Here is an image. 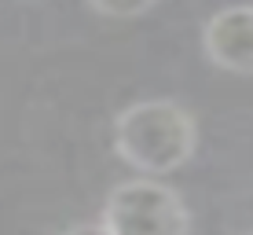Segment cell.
I'll use <instances>...</instances> for the list:
<instances>
[{
    "label": "cell",
    "mask_w": 253,
    "mask_h": 235,
    "mask_svg": "<svg viewBox=\"0 0 253 235\" xmlns=\"http://www.w3.org/2000/svg\"><path fill=\"white\" fill-rule=\"evenodd\" d=\"M198 147V125L172 99H143L114 118V151L139 177H169L184 169Z\"/></svg>",
    "instance_id": "obj_1"
},
{
    "label": "cell",
    "mask_w": 253,
    "mask_h": 235,
    "mask_svg": "<svg viewBox=\"0 0 253 235\" xmlns=\"http://www.w3.org/2000/svg\"><path fill=\"white\" fill-rule=\"evenodd\" d=\"M99 224L110 235H191V210L169 184L136 177L107 195Z\"/></svg>",
    "instance_id": "obj_2"
},
{
    "label": "cell",
    "mask_w": 253,
    "mask_h": 235,
    "mask_svg": "<svg viewBox=\"0 0 253 235\" xmlns=\"http://www.w3.org/2000/svg\"><path fill=\"white\" fill-rule=\"evenodd\" d=\"M202 48L213 66L253 77V4H235L216 11L202 30Z\"/></svg>",
    "instance_id": "obj_3"
},
{
    "label": "cell",
    "mask_w": 253,
    "mask_h": 235,
    "mask_svg": "<svg viewBox=\"0 0 253 235\" xmlns=\"http://www.w3.org/2000/svg\"><path fill=\"white\" fill-rule=\"evenodd\" d=\"M88 4L107 19H136V15H147L158 0H88Z\"/></svg>",
    "instance_id": "obj_4"
},
{
    "label": "cell",
    "mask_w": 253,
    "mask_h": 235,
    "mask_svg": "<svg viewBox=\"0 0 253 235\" xmlns=\"http://www.w3.org/2000/svg\"><path fill=\"white\" fill-rule=\"evenodd\" d=\"M63 235H110L103 224H74V228H66Z\"/></svg>",
    "instance_id": "obj_5"
},
{
    "label": "cell",
    "mask_w": 253,
    "mask_h": 235,
    "mask_svg": "<svg viewBox=\"0 0 253 235\" xmlns=\"http://www.w3.org/2000/svg\"><path fill=\"white\" fill-rule=\"evenodd\" d=\"M246 235H253V232H246Z\"/></svg>",
    "instance_id": "obj_6"
}]
</instances>
